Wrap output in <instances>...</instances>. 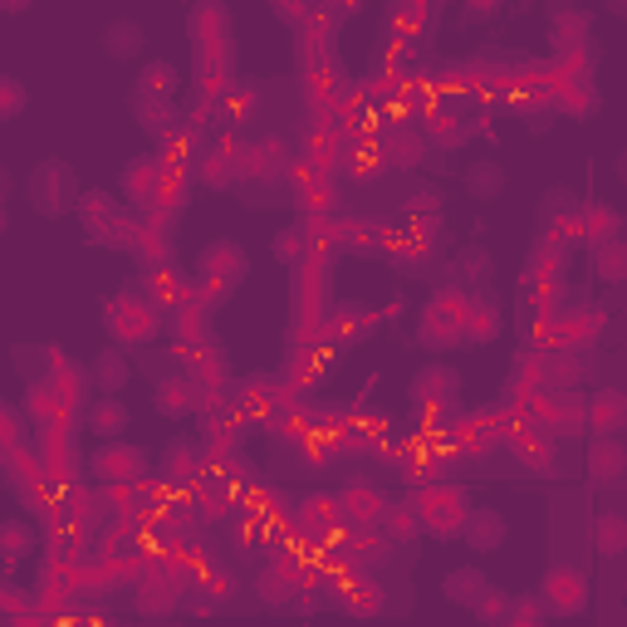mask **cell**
Returning <instances> with one entry per match:
<instances>
[{"mask_svg":"<svg viewBox=\"0 0 627 627\" xmlns=\"http://www.w3.org/2000/svg\"><path fill=\"white\" fill-rule=\"evenodd\" d=\"M613 15H627V0H613Z\"/></svg>","mask_w":627,"mask_h":627,"instance_id":"53","label":"cell"},{"mask_svg":"<svg viewBox=\"0 0 627 627\" xmlns=\"http://www.w3.org/2000/svg\"><path fill=\"white\" fill-rule=\"evenodd\" d=\"M500 5L495 0H476V5H466V20H495Z\"/></svg>","mask_w":627,"mask_h":627,"instance_id":"49","label":"cell"},{"mask_svg":"<svg viewBox=\"0 0 627 627\" xmlns=\"http://www.w3.org/2000/svg\"><path fill=\"white\" fill-rule=\"evenodd\" d=\"M613 172H618V182H627V148L618 152V167H613Z\"/></svg>","mask_w":627,"mask_h":627,"instance_id":"52","label":"cell"},{"mask_svg":"<svg viewBox=\"0 0 627 627\" xmlns=\"http://www.w3.org/2000/svg\"><path fill=\"white\" fill-rule=\"evenodd\" d=\"M35 529L25 525V520H5L0 525V554H5V563H20V559H30L35 554Z\"/></svg>","mask_w":627,"mask_h":627,"instance_id":"32","label":"cell"},{"mask_svg":"<svg viewBox=\"0 0 627 627\" xmlns=\"http://www.w3.org/2000/svg\"><path fill=\"white\" fill-rule=\"evenodd\" d=\"M383 152H388V162H397V167H417L422 162V152H426V142H422V133L417 128L397 123L388 138H383Z\"/></svg>","mask_w":627,"mask_h":627,"instance_id":"27","label":"cell"},{"mask_svg":"<svg viewBox=\"0 0 627 627\" xmlns=\"http://www.w3.org/2000/svg\"><path fill=\"white\" fill-rule=\"evenodd\" d=\"M618 231H623V221H618V212H613V206H603V202L579 206V236L589 240L593 250H598L603 240H613Z\"/></svg>","mask_w":627,"mask_h":627,"instance_id":"23","label":"cell"},{"mask_svg":"<svg viewBox=\"0 0 627 627\" xmlns=\"http://www.w3.org/2000/svg\"><path fill=\"white\" fill-rule=\"evenodd\" d=\"M520 613H525V618H520L515 627H539V613H535V603H520ZM510 627V623H505Z\"/></svg>","mask_w":627,"mask_h":627,"instance_id":"50","label":"cell"},{"mask_svg":"<svg viewBox=\"0 0 627 627\" xmlns=\"http://www.w3.org/2000/svg\"><path fill=\"white\" fill-rule=\"evenodd\" d=\"M563 270H569V255H563V246H559V240H545V246L529 255L525 285H529V289H559V285H563Z\"/></svg>","mask_w":627,"mask_h":627,"instance_id":"17","label":"cell"},{"mask_svg":"<svg viewBox=\"0 0 627 627\" xmlns=\"http://www.w3.org/2000/svg\"><path fill=\"white\" fill-rule=\"evenodd\" d=\"M500 329H505V314H500L495 299H490V295H476V299H470V309H466V319H461L466 343H495Z\"/></svg>","mask_w":627,"mask_h":627,"instance_id":"18","label":"cell"},{"mask_svg":"<svg viewBox=\"0 0 627 627\" xmlns=\"http://www.w3.org/2000/svg\"><path fill=\"white\" fill-rule=\"evenodd\" d=\"M456 270H461L466 280H486L490 275V255L480 246H466L461 255H456Z\"/></svg>","mask_w":627,"mask_h":627,"instance_id":"44","label":"cell"},{"mask_svg":"<svg viewBox=\"0 0 627 627\" xmlns=\"http://www.w3.org/2000/svg\"><path fill=\"white\" fill-rule=\"evenodd\" d=\"M412 510L417 520H422V529H432V535H461L466 520H470V500L461 490L452 486H432V490H417L412 495Z\"/></svg>","mask_w":627,"mask_h":627,"instance_id":"2","label":"cell"},{"mask_svg":"<svg viewBox=\"0 0 627 627\" xmlns=\"http://www.w3.org/2000/svg\"><path fill=\"white\" fill-rule=\"evenodd\" d=\"M627 476V446L618 436H593L589 442V480L593 486H613Z\"/></svg>","mask_w":627,"mask_h":627,"instance_id":"13","label":"cell"},{"mask_svg":"<svg viewBox=\"0 0 627 627\" xmlns=\"http://www.w3.org/2000/svg\"><path fill=\"white\" fill-rule=\"evenodd\" d=\"M246 275H250V255L236 246V240H212V246L196 255V280L221 289V295H231L236 285H246Z\"/></svg>","mask_w":627,"mask_h":627,"instance_id":"5","label":"cell"},{"mask_svg":"<svg viewBox=\"0 0 627 627\" xmlns=\"http://www.w3.org/2000/svg\"><path fill=\"white\" fill-rule=\"evenodd\" d=\"M305 250H309V236L299 231V226H295V231H280L275 240H270V255H275L280 265H299V260H305Z\"/></svg>","mask_w":627,"mask_h":627,"instance_id":"42","label":"cell"},{"mask_svg":"<svg viewBox=\"0 0 627 627\" xmlns=\"http://www.w3.org/2000/svg\"><path fill=\"white\" fill-rule=\"evenodd\" d=\"M583 422L593 426V436H618V432H627V392H618V388L593 392Z\"/></svg>","mask_w":627,"mask_h":627,"instance_id":"10","label":"cell"},{"mask_svg":"<svg viewBox=\"0 0 627 627\" xmlns=\"http://www.w3.org/2000/svg\"><path fill=\"white\" fill-rule=\"evenodd\" d=\"M545 378H549V383H559V388H563V383H573V363H569V358H554V353H549Z\"/></svg>","mask_w":627,"mask_h":627,"instance_id":"47","label":"cell"},{"mask_svg":"<svg viewBox=\"0 0 627 627\" xmlns=\"http://www.w3.org/2000/svg\"><path fill=\"white\" fill-rule=\"evenodd\" d=\"M417 339H422L432 353H452L456 343H466V333H461V319H456V314L426 305V309H422V329H417Z\"/></svg>","mask_w":627,"mask_h":627,"instance_id":"14","label":"cell"},{"mask_svg":"<svg viewBox=\"0 0 627 627\" xmlns=\"http://www.w3.org/2000/svg\"><path fill=\"white\" fill-rule=\"evenodd\" d=\"M236 152H206L196 157V182L202 186H231L236 182Z\"/></svg>","mask_w":627,"mask_h":627,"instance_id":"34","label":"cell"},{"mask_svg":"<svg viewBox=\"0 0 627 627\" xmlns=\"http://www.w3.org/2000/svg\"><path fill=\"white\" fill-rule=\"evenodd\" d=\"M593 535H598V554H608V559H618L627 554V515H598V525H593Z\"/></svg>","mask_w":627,"mask_h":627,"instance_id":"36","label":"cell"},{"mask_svg":"<svg viewBox=\"0 0 627 627\" xmlns=\"http://www.w3.org/2000/svg\"><path fill=\"white\" fill-rule=\"evenodd\" d=\"M133 113H138L142 133H152V138H167V133L176 128V109L172 99H157V93H133Z\"/></svg>","mask_w":627,"mask_h":627,"instance_id":"21","label":"cell"},{"mask_svg":"<svg viewBox=\"0 0 627 627\" xmlns=\"http://www.w3.org/2000/svg\"><path fill=\"white\" fill-rule=\"evenodd\" d=\"M162 182H167V162H162V157H138V162H128V172H123V192H128L138 206H157Z\"/></svg>","mask_w":627,"mask_h":627,"instance_id":"11","label":"cell"},{"mask_svg":"<svg viewBox=\"0 0 627 627\" xmlns=\"http://www.w3.org/2000/svg\"><path fill=\"white\" fill-rule=\"evenodd\" d=\"M505 535H510L505 515H500V510H490V505L470 510V520H466V529H461L466 549H476V554H495L500 545H505Z\"/></svg>","mask_w":627,"mask_h":627,"instance_id":"12","label":"cell"},{"mask_svg":"<svg viewBox=\"0 0 627 627\" xmlns=\"http://www.w3.org/2000/svg\"><path fill=\"white\" fill-rule=\"evenodd\" d=\"M442 589H446V598H452L456 608H470V613H476V603L490 593V579H486L480 569H452Z\"/></svg>","mask_w":627,"mask_h":627,"instance_id":"24","label":"cell"},{"mask_svg":"<svg viewBox=\"0 0 627 627\" xmlns=\"http://www.w3.org/2000/svg\"><path fill=\"white\" fill-rule=\"evenodd\" d=\"M260 103H265V93H260L255 83H236V89L226 93V118H231V123L260 118Z\"/></svg>","mask_w":627,"mask_h":627,"instance_id":"35","label":"cell"},{"mask_svg":"<svg viewBox=\"0 0 627 627\" xmlns=\"http://www.w3.org/2000/svg\"><path fill=\"white\" fill-rule=\"evenodd\" d=\"M176 603H182V589H176V583H142V593H138V608L148 613H172Z\"/></svg>","mask_w":627,"mask_h":627,"instance_id":"39","label":"cell"},{"mask_svg":"<svg viewBox=\"0 0 627 627\" xmlns=\"http://www.w3.org/2000/svg\"><path fill=\"white\" fill-rule=\"evenodd\" d=\"M79 221L103 240V236L113 231V221H118V196H109V192H83V202H79Z\"/></svg>","mask_w":627,"mask_h":627,"instance_id":"25","label":"cell"},{"mask_svg":"<svg viewBox=\"0 0 627 627\" xmlns=\"http://www.w3.org/2000/svg\"><path fill=\"white\" fill-rule=\"evenodd\" d=\"M539 221H545V236H554V240H563V231L579 236V202H573L569 186L545 192V202H539Z\"/></svg>","mask_w":627,"mask_h":627,"instance_id":"16","label":"cell"},{"mask_svg":"<svg viewBox=\"0 0 627 627\" xmlns=\"http://www.w3.org/2000/svg\"><path fill=\"white\" fill-rule=\"evenodd\" d=\"M593 270H598L608 285H627V236H613L593 250Z\"/></svg>","mask_w":627,"mask_h":627,"instance_id":"29","label":"cell"},{"mask_svg":"<svg viewBox=\"0 0 627 627\" xmlns=\"http://www.w3.org/2000/svg\"><path fill=\"white\" fill-rule=\"evenodd\" d=\"M539 608L549 618H579L589 608V579H583L573 563H554L539 579Z\"/></svg>","mask_w":627,"mask_h":627,"instance_id":"4","label":"cell"},{"mask_svg":"<svg viewBox=\"0 0 627 627\" xmlns=\"http://www.w3.org/2000/svg\"><path fill=\"white\" fill-rule=\"evenodd\" d=\"M83 196H79V182H75V172H69L65 162H39L35 172H30V206H35L39 216H65L69 206H79Z\"/></svg>","mask_w":627,"mask_h":627,"instance_id":"3","label":"cell"},{"mask_svg":"<svg viewBox=\"0 0 627 627\" xmlns=\"http://www.w3.org/2000/svg\"><path fill=\"white\" fill-rule=\"evenodd\" d=\"M202 388H196L192 373H172V378H162L152 388V407L167 417V422H182V417H192L196 407H202Z\"/></svg>","mask_w":627,"mask_h":627,"instance_id":"8","label":"cell"},{"mask_svg":"<svg viewBox=\"0 0 627 627\" xmlns=\"http://www.w3.org/2000/svg\"><path fill=\"white\" fill-rule=\"evenodd\" d=\"M142 45H148V35H142L138 20H113V25L103 30V55H113V59L142 55Z\"/></svg>","mask_w":627,"mask_h":627,"instance_id":"26","label":"cell"},{"mask_svg":"<svg viewBox=\"0 0 627 627\" xmlns=\"http://www.w3.org/2000/svg\"><path fill=\"white\" fill-rule=\"evenodd\" d=\"M103 329L113 333V349L148 343L157 333V309L142 305V299H133V295H109L103 299Z\"/></svg>","mask_w":627,"mask_h":627,"instance_id":"1","label":"cell"},{"mask_svg":"<svg viewBox=\"0 0 627 627\" xmlns=\"http://www.w3.org/2000/svg\"><path fill=\"white\" fill-rule=\"evenodd\" d=\"M333 246H339L343 255H373V250H383V240H378V226L373 221H339Z\"/></svg>","mask_w":627,"mask_h":627,"instance_id":"28","label":"cell"},{"mask_svg":"<svg viewBox=\"0 0 627 627\" xmlns=\"http://www.w3.org/2000/svg\"><path fill=\"white\" fill-rule=\"evenodd\" d=\"M176 79H182V69H176L172 59H148V65H142V75H138V89L142 93H157V99H172Z\"/></svg>","mask_w":627,"mask_h":627,"instance_id":"33","label":"cell"},{"mask_svg":"<svg viewBox=\"0 0 627 627\" xmlns=\"http://www.w3.org/2000/svg\"><path fill=\"white\" fill-rule=\"evenodd\" d=\"M89 470L99 480H109V486H133V480H142V470H148V452L133 442H103L99 452L89 456Z\"/></svg>","mask_w":627,"mask_h":627,"instance_id":"6","label":"cell"},{"mask_svg":"<svg viewBox=\"0 0 627 627\" xmlns=\"http://www.w3.org/2000/svg\"><path fill=\"white\" fill-rule=\"evenodd\" d=\"M128 422H133V412L123 397H99V402L89 407V432H99L103 442H123Z\"/></svg>","mask_w":627,"mask_h":627,"instance_id":"19","label":"cell"},{"mask_svg":"<svg viewBox=\"0 0 627 627\" xmlns=\"http://www.w3.org/2000/svg\"><path fill=\"white\" fill-rule=\"evenodd\" d=\"M162 470L172 480H192V470H196V442H172V446H167Z\"/></svg>","mask_w":627,"mask_h":627,"instance_id":"41","label":"cell"},{"mask_svg":"<svg viewBox=\"0 0 627 627\" xmlns=\"http://www.w3.org/2000/svg\"><path fill=\"white\" fill-rule=\"evenodd\" d=\"M255 593H260L265 608H285V603L295 598V569H285V563H280V569H265L255 583Z\"/></svg>","mask_w":627,"mask_h":627,"instance_id":"30","label":"cell"},{"mask_svg":"<svg viewBox=\"0 0 627 627\" xmlns=\"http://www.w3.org/2000/svg\"><path fill=\"white\" fill-rule=\"evenodd\" d=\"M383 510H388V495L373 490L368 480H353V486L339 495V515L353 520V525H373V520H383Z\"/></svg>","mask_w":627,"mask_h":627,"instance_id":"15","label":"cell"},{"mask_svg":"<svg viewBox=\"0 0 627 627\" xmlns=\"http://www.w3.org/2000/svg\"><path fill=\"white\" fill-rule=\"evenodd\" d=\"M378 525H383V535H388L392 545H412V539L422 535V520H417L412 505H388Z\"/></svg>","mask_w":627,"mask_h":627,"instance_id":"31","label":"cell"},{"mask_svg":"<svg viewBox=\"0 0 627 627\" xmlns=\"http://www.w3.org/2000/svg\"><path fill=\"white\" fill-rule=\"evenodd\" d=\"M515 608H520V603H515V598H510V593H505V589H490V593H486V598H480V603H476V618H480V623H486V627H505V623H510V613H515Z\"/></svg>","mask_w":627,"mask_h":627,"instance_id":"37","label":"cell"},{"mask_svg":"<svg viewBox=\"0 0 627 627\" xmlns=\"http://www.w3.org/2000/svg\"><path fill=\"white\" fill-rule=\"evenodd\" d=\"M25 83H20L15 75H5L0 79V118H20V109H25Z\"/></svg>","mask_w":627,"mask_h":627,"instance_id":"43","label":"cell"},{"mask_svg":"<svg viewBox=\"0 0 627 627\" xmlns=\"http://www.w3.org/2000/svg\"><path fill=\"white\" fill-rule=\"evenodd\" d=\"M289 167V142L280 138H260V142H246L236 148V172L240 176H275Z\"/></svg>","mask_w":627,"mask_h":627,"instance_id":"9","label":"cell"},{"mask_svg":"<svg viewBox=\"0 0 627 627\" xmlns=\"http://www.w3.org/2000/svg\"><path fill=\"white\" fill-rule=\"evenodd\" d=\"M128 378H133L128 353H123V349H103L99 363H93V388H99L103 397H118L123 388H128Z\"/></svg>","mask_w":627,"mask_h":627,"instance_id":"22","label":"cell"},{"mask_svg":"<svg viewBox=\"0 0 627 627\" xmlns=\"http://www.w3.org/2000/svg\"><path fill=\"white\" fill-rule=\"evenodd\" d=\"M407 392H412L417 407H446L461 392V373H456L452 363H426V368L412 373V388Z\"/></svg>","mask_w":627,"mask_h":627,"instance_id":"7","label":"cell"},{"mask_svg":"<svg viewBox=\"0 0 627 627\" xmlns=\"http://www.w3.org/2000/svg\"><path fill=\"white\" fill-rule=\"evenodd\" d=\"M333 329H339L343 339H349V333L353 339H363V333L373 329V309L368 305H339L333 309Z\"/></svg>","mask_w":627,"mask_h":627,"instance_id":"40","label":"cell"},{"mask_svg":"<svg viewBox=\"0 0 627 627\" xmlns=\"http://www.w3.org/2000/svg\"><path fill=\"white\" fill-rule=\"evenodd\" d=\"M172 333H176V343H206V309H196L192 299H186L172 319Z\"/></svg>","mask_w":627,"mask_h":627,"instance_id":"38","label":"cell"},{"mask_svg":"<svg viewBox=\"0 0 627 627\" xmlns=\"http://www.w3.org/2000/svg\"><path fill=\"white\" fill-rule=\"evenodd\" d=\"M559 35L569 39V35H589V15H579V10H563L559 15Z\"/></svg>","mask_w":627,"mask_h":627,"instance_id":"46","label":"cell"},{"mask_svg":"<svg viewBox=\"0 0 627 627\" xmlns=\"http://www.w3.org/2000/svg\"><path fill=\"white\" fill-rule=\"evenodd\" d=\"M275 15H280V20H305L309 10H299V5H275Z\"/></svg>","mask_w":627,"mask_h":627,"instance_id":"51","label":"cell"},{"mask_svg":"<svg viewBox=\"0 0 627 627\" xmlns=\"http://www.w3.org/2000/svg\"><path fill=\"white\" fill-rule=\"evenodd\" d=\"M436 212H442V202H436V192H417L412 216H436Z\"/></svg>","mask_w":627,"mask_h":627,"instance_id":"48","label":"cell"},{"mask_svg":"<svg viewBox=\"0 0 627 627\" xmlns=\"http://www.w3.org/2000/svg\"><path fill=\"white\" fill-rule=\"evenodd\" d=\"M299 627H314V623H299Z\"/></svg>","mask_w":627,"mask_h":627,"instance_id":"54","label":"cell"},{"mask_svg":"<svg viewBox=\"0 0 627 627\" xmlns=\"http://www.w3.org/2000/svg\"><path fill=\"white\" fill-rule=\"evenodd\" d=\"M353 593H343V608H353V613H373L378 608V593H373V583H349Z\"/></svg>","mask_w":627,"mask_h":627,"instance_id":"45","label":"cell"},{"mask_svg":"<svg viewBox=\"0 0 627 627\" xmlns=\"http://www.w3.org/2000/svg\"><path fill=\"white\" fill-rule=\"evenodd\" d=\"M461 182H466L470 196H480V202H495V196L505 192V167H500L495 157H476V162H466Z\"/></svg>","mask_w":627,"mask_h":627,"instance_id":"20","label":"cell"}]
</instances>
